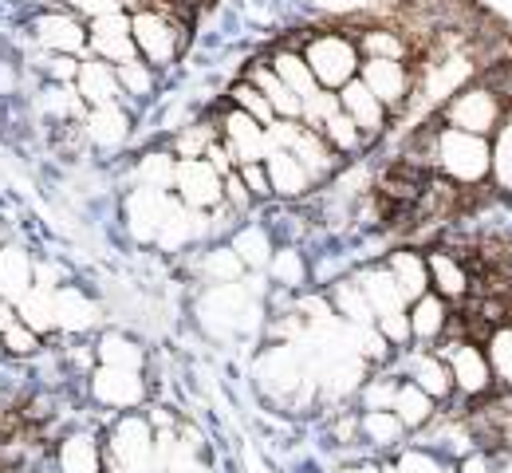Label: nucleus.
Returning a JSON list of instances; mask_svg holds the SVG:
<instances>
[{
    "label": "nucleus",
    "instance_id": "f257e3e1",
    "mask_svg": "<svg viewBox=\"0 0 512 473\" xmlns=\"http://www.w3.org/2000/svg\"><path fill=\"white\" fill-rule=\"evenodd\" d=\"M418 142L426 146L422 166L446 178L457 190H485L493 186V138L469 135L457 127H426L418 131Z\"/></svg>",
    "mask_w": 512,
    "mask_h": 473
},
{
    "label": "nucleus",
    "instance_id": "f03ea898",
    "mask_svg": "<svg viewBox=\"0 0 512 473\" xmlns=\"http://www.w3.org/2000/svg\"><path fill=\"white\" fill-rule=\"evenodd\" d=\"M182 12H190V4H174V0H150L146 8L130 12L138 60H146L154 71H170L190 48V24Z\"/></svg>",
    "mask_w": 512,
    "mask_h": 473
},
{
    "label": "nucleus",
    "instance_id": "7ed1b4c3",
    "mask_svg": "<svg viewBox=\"0 0 512 473\" xmlns=\"http://www.w3.org/2000/svg\"><path fill=\"white\" fill-rule=\"evenodd\" d=\"M509 99L501 95V87L493 79H473L465 87H457L442 103V123L469 131V135L493 138L501 131V123L509 119Z\"/></svg>",
    "mask_w": 512,
    "mask_h": 473
},
{
    "label": "nucleus",
    "instance_id": "20e7f679",
    "mask_svg": "<svg viewBox=\"0 0 512 473\" xmlns=\"http://www.w3.org/2000/svg\"><path fill=\"white\" fill-rule=\"evenodd\" d=\"M300 52L323 91H343L363 71L359 40H355V32H343V28H320L312 36H304Z\"/></svg>",
    "mask_w": 512,
    "mask_h": 473
},
{
    "label": "nucleus",
    "instance_id": "39448f33",
    "mask_svg": "<svg viewBox=\"0 0 512 473\" xmlns=\"http://www.w3.org/2000/svg\"><path fill=\"white\" fill-rule=\"evenodd\" d=\"M253 383L268 403L292 406L296 395L308 387V359H304V347H300V343H284V339L264 343L253 359Z\"/></svg>",
    "mask_w": 512,
    "mask_h": 473
},
{
    "label": "nucleus",
    "instance_id": "423d86ee",
    "mask_svg": "<svg viewBox=\"0 0 512 473\" xmlns=\"http://www.w3.org/2000/svg\"><path fill=\"white\" fill-rule=\"evenodd\" d=\"M103 446H107V470L154 473V422L142 410L115 414L111 426L103 430Z\"/></svg>",
    "mask_w": 512,
    "mask_h": 473
},
{
    "label": "nucleus",
    "instance_id": "0eeeda50",
    "mask_svg": "<svg viewBox=\"0 0 512 473\" xmlns=\"http://www.w3.org/2000/svg\"><path fill=\"white\" fill-rule=\"evenodd\" d=\"M438 351L446 355L457 399L481 403V399H489V395L497 391V379H493V367H489V355H485V343H481V339L449 336Z\"/></svg>",
    "mask_w": 512,
    "mask_h": 473
},
{
    "label": "nucleus",
    "instance_id": "6e6552de",
    "mask_svg": "<svg viewBox=\"0 0 512 473\" xmlns=\"http://www.w3.org/2000/svg\"><path fill=\"white\" fill-rule=\"evenodd\" d=\"M83 391L91 406L107 410L111 418L115 414H130V410H142L150 403V383H146V371H130V367H95L87 379H83Z\"/></svg>",
    "mask_w": 512,
    "mask_h": 473
},
{
    "label": "nucleus",
    "instance_id": "1a4fd4ad",
    "mask_svg": "<svg viewBox=\"0 0 512 473\" xmlns=\"http://www.w3.org/2000/svg\"><path fill=\"white\" fill-rule=\"evenodd\" d=\"M28 36L40 52L52 56H87V20L75 8H56V4H40L28 16Z\"/></svg>",
    "mask_w": 512,
    "mask_h": 473
},
{
    "label": "nucleus",
    "instance_id": "9d476101",
    "mask_svg": "<svg viewBox=\"0 0 512 473\" xmlns=\"http://www.w3.org/2000/svg\"><path fill=\"white\" fill-rule=\"evenodd\" d=\"M174 194L166 190H146V186H130L123 194V229L134 245H158L162 225L170 217Z\"/></svg>",
    "mask_w": 512,
    "mask_h": 473
},
{
    "label": "nucleus",
    "instance_id": "9b49d317",
    "mask_svg": "<svg viewBox=\"0 0 512 473\" xmlns=\"http://www.w3.org/2000/svg\"><path fill=\"white\" fill-rule=\"evenodd\" d=\"M52 462L60 473H107V446L99 426H71L52 442Z\"/></svg>",
    "mask_w": 512,
    "mask_h": 473
},
{
    "label": "nucleus",
    "instance_id": "f8f14e48",
    "mask_svg": "<svg viewBox=\"0 0 512 473\" xmlns=\"http://www.w3.org/2000/svg\"><path fill=\"white\" fill-rule=\"evenodd\" d=\"M174 198L182 205H190V209L213 213L217 205H225V178L205 158H178Z\"/></svg>",
    "mask_w": 512,
    "mask_h": 473
},
{
    "label": "nucleus",
    "instance_id": "ddd939ff",
    "mask_svg": "<svg viewBox=\"0 0 512 473\" xmlns=\"http://www.w3.org/2000/svg\"><path fill=\"white\" fill-rule=\"evenodd\" d=\"M359 79L371 87V95H379V103L390 115L402 111L418 91V71L402 60H363Z\"/></svg>",
    "mask_w": 512,
    "mask_h": 473
},
{
    "label": "nucleus",
    "instance_id": "4468645a",
    "mask_svg": "<svg viewBox=\"0 0 512 473\" xmlns=\"http://www.w3.org/2000/svg\"><path fill=\"white\" fill-rule=\"evenodd\" d=\"M213 115H217L221 142L229 146L237 170L249 166V162H264V158H268V127H260L256 119H249L245 111H237V107H229V103H225L221 111H213Z\"/></svg>",
    "mask_w": 512,
    "mask_h": 473
},
{
    "label": "nucleus",
    "instance_id": "2eb2a0df",
    "mask_svg": "<svg viewBox=\"0 0 512 473\" xmlns=\"http://www.w3.org/2000/svg\"><path fill=\"white\" fill-rule=\"evenodd\" d=\"M87 56L103 60V64H130L138 60L134 48V32H130V12H111L87 24Z\"/></svg>",
    "mask_w": 512,
    "mask_h": 473
},
{
    "label": "nucleus",
    "instance_id": "dca6fc26",
    "mask_svg": "<svg viewBox=\"0 0 512 473\" xmlns=\"http://www.w3.org/2000/svg\"><path fill=\"white\" fill-rule=\"evenodd\" d=\"M402 379H410L414 387H422L434 403H449L457 395L446 355L438 347H406L402 351Z\"/></svg>",
    "mask_w": 512,
    "mask_h": 473
},
{
    "label": "nucleus",
    "instance_id": "f3484780",
    "mask_svg": "<svg viewBox=\"0 0 512 473\" xmlns=\"http://www.w3.org/2000/svg\"><path fill=\"white\" fill-rule=\"evenodd\" d=\"M83 135L91 150H103V154H115L123 150L134 135V115H130V103H103V107H87L83 115Z\"/></svg>",
    "mask_w": 512,
    "mask_h": 473
},
{
    "label": "nucleus",
    "instance_id": "a211bd4d",
    "mask_svg": "<svg viewBox=\"0 0 512 473\" xmlns=\"http://www.w3.org/2000/svg\"><path fill=\"white\" fill-rule=\"evenodd\" d=\"M103 324V304L83 288V284H64L56 288V328L67 339H83L91 336L95 328Z\"/></svg>",
    "mask_w": 512,
    "mask_h": 473
},
{
    "label": "nucleus",
    "instance_id": "6ab92c4d",
    "mask_svg": "<svg viewBox=\"0 0 512 473\" xmlns=\"http://www.w3.org/2000/svg\"><path fill=\"white\" fill-rule=\"evenodd\" d=\"M426 265H430V292H438L446 304H465L473 296V272H469V265L457 253L430 249Z\"/></svg>",
    "mask_w": 512,
    "mask_h": 473
},
{
    "label": "nucleus",
    "instance_id": "aec40b11",
    "mask_svg": "<svg viewBox=\"0 0 512 473\" xmlns=\"http://www.w3.org/2000/svg\"><path fill=\"white\" fill-rule=\"evenodd\" d=\"M264 170H268V182H272V198H280L284 205L304 202L316 190L312 174L300 166V158L292 150H268Z\"/></svg>",
    "mask_w": 512,
    "mask_h": 473
},
{
    "label": "nucleus",
    "instance_id": "412c9836",
    "mask_svg": "<svg viewBox=\"0 0 512 473\" xmlns=\"http://www.w3.org/2000/svg\"><path fill=\"white\" fill-rule=\"evenodd\" d=\"M339 107L351 115V123L367 135V142L383 138L386 127H390V111L379 103V95H371V87H367L363 79H351V83L339 91Z\"/></svg>",
    "mask_w": 512,
    "mask_h": 473
},
{
    "label": "nucleus",
    "instance_id": "4be33fe9",
    "mask_svg": "<svg viewBox=\"0 0 512 473\" xmlns=\"http://www.w3.org/2000/svg\"><path fill=\"white\" fill-rule=\"evenodd\" d=\"M453 332V304H446L438 292H426L410 304V336L418 347H438Z\"/></svg>",
    "mask_w": 512,
    "mask_h": 473
},
{
    "label": "nucleus",
    "instance_id": "5701e85b",
    "mask_svg": "<svg viewBox=\"0 0 512 473\" xmlns=\"http://www.w3.org/2000/svg\"><path fill=\"white\" fill-rule=\"evenodd\" d=\"M288 150L300 158V166L312 174V182H316V186L331 182V178L343 170V158L327 146V138H323L320 131H312V127H304V123H300V131H296V138H292V146H288Z\"/></svg>",
    "mask_w": 512,
    "mask_h": 473
},
{
    "label": "nucleus",
    "instance_id": "b1692460",
    "mask_svg": "<svg viewBox=\"0 0 512 473\" xmlns=\"http://www.w3.org/2000/svg\"><path fill=\"white\" fill-rule=\"evenodd\" d=\"M264 60H268V68L276 71V79H280L292 95H300L304 103H308L316 91H323L320 83H316V75H312V68H308V60H304V52H300V44H276Z\"/></svg>",
    "mask_w": 512,
    "mask_h": 473
},
{
    "label": "nucleus",
    "instance_id": "393cba45",
    "mask_svg": "<svg viewBox=\"0 0 512 473\" xmlns=\"http://www.w3.org/2000/svg\"><path fill=\"white\" fill-rule=\"evenodd\" d=\"M32 284H36V253H28L16 241H4L0 245V296L16 304L24 292H32Z\"/></svg>",
    "mask_w": 512,
    "mask_h": 473
},
{
    "label": "nucleus",
    "instance_id": "a878e982",
    "mask_svg": "<svg viewBox=\"0 0 512 473\" xmlns=\"http://www.w3.org/2000/svg\"><path fill=\"white\" fill-rule=\"evenodd\" d=\"M75 91H79V99H83L87 107H103V103H119V99H123L115 64H103V60H95V56H83Z\"/></svg>",
    "mask_w": 512,
    "mask_h": 473
},
{
    "label": "nucleus",
    "instance_id": "bb28decb",
    "mask_svg": "<svg viewBox=\"0 0 512 473\" xmlns=\"http://www.w3.org/2000/svg\"><path fill=\"white\" fill-rule=\"evenodd\" d=\"M355 280H359V288H363V296H367V304L375 308V320H383L390 312H406L410 304H406V296H402V288L394 284V276L386 269L383 261L379 265H367V269L355 272Z\"/></svg>",
    "mask_w": 512,
    "mask_h": 473
},
{
    "label": "nucleus",
    "instance_id": "cd10ccee",
    "mask_svg": "<svg viewBox=\"0 0 512 473\" xmlns=\"http://www.w3.org/2000/svg\"><path fill=\"white\" fill-rule=\"evenodd\" d=\"M383 265L390 269L394 284L402 288L406 304H414V300H422V296L430 292V265H426V253H418V249H394V253H386Z\"/></svg>",
    "mask_w": 512,
    "mask_h": 473
},
{
    "label": "nucleus",
    "instance_id": "c85d7f7f",
    "mask_svg": "<svg viewBox=\"0 0 512 473\" xmlns=\"http://www.w3.org/2000/svg\"><path fill=\"white\" fill-rule=\"evenodd\" d=\"M245 79H249L256 91L272 103L276 119H284V123H300V119H304V99H300V95H292V91L276 79V71L268 68V60H256L253 68L245 71Z\"/></svg>",
    "mask_w": 512,
    "mask_h": 473
},
{
    "label": "nucleus",
    "instance_id": "c756f323",
    "mask_svg": "<svg viewBox=\"0 0 512 473\" xmlns=\"http://www.w3.org/2000/svg\"><path fill=\"white\" fill-rule=\"evenodd\" d=\"M327 300L335 308V316L347 324V328H375V308L367 304L363 288L355 276H339L327 284Z\"/></svg>",
    "mask_w": 512,
    "mask_h": 473
},
{
    "label": "nucleus",
    "instance_id": "7c9ffc66",
    "mask_svg": "<svg viewBox=\"0 0 512 473\" xmlns=\"http://www.w3.org/2000/svg\"><path fill=\"white\" fill-rule=\"evenodd\" d=\"M95 359L103 367H130V371H146V347L142 339H134L123 328H107L95 336Z\"/></svg>",
    "mask_w": 512,
    "mask_h": 473
},
{
    "label": "nucleus",
    "instance_id": "2f4dec72",
    "mask_svg": "<svg viewBox=\"0 0 512 473\" xmlns=\"http://www.w3.org/2000/svg\"><path fill=\"white\" fill-rule=\"evenodd\" d=\"M355 40H359L363 60H402V64H410V56H414V40L406 32L390 28V24H371V28L355 32Z\"/></svg>",
    "mask_w": 512,
    "mask_h": 473
},
{
    "label": "nucleus",
    "instance_id": "473e14b6",
    "mask_svg": "<svg viewBox=\"0 0 512 473\" xmlns=\"http://www.w3.org/2000/svg\"><path fill=\"white\" fill-rule=\"evenodd\" d=\"M229 245H233V253L245 261V269L249 272H268V261H272V253H276L272 229H268V225H260V221H245V225H237V229H233V237H229Z\"/></svg>",
    "mask_w": 512,
    "mask_h": 473
},
{
    "label": "nucleus",
    "instance_id": "72a5a7b5",
    "mask_svg": "<svg viewBox=\"0 0 512 473\" xmlns=\"http://www.w3.org/2000/svg\"><path fill=\"white\" fill-rule=\"evenodd\" d=\"M438 406L422 387H414L410 379H402L398 383V395H394V414H398V422L410 430V434H418V430H426V426H434L438 422Z\"/></svg>",
    "mask_w": 512,
    "mask_h": 473
},
{
    "label": "nucleus",
    "instance_id": "f704fd0d",
    "mask_svg": "<svg viewBox=\"0 0 512 473\" xmlns=\"http://www.w3.org/2000/svg\"><path fill=\"white\" fill-rule=\"evenodd\" d=\"M268 276L280 292H304V284L312 280V261L300 245H276L272 261H268Z\"/></svg>",
    "mask_w": 512,
    "mask_h": 473
},
{
    "label": "nucleus",
    "instance_id": "c9c22d12",
    "mask_svg": "<svg viewBox=\"0 0 512 473\" xmlns=\"http://www.w3.org/2000/svg\"><path fill=\"white\" fill-rule=\"evenodd\" d=\"M174 174H178V158L170 146H158V150H146L142 158H134V186H146V190H166L174 194Z\"/></svg>",
    "mask_w": 512,
    "mask_h": 473
},
{
    "label": "nucleus",
    "instance_id": "e433bc0d",
    "mask_svg": "<svg viewBox=\"0 0 512 473\" xmlns=\"http://www.w3.org/2000/svg\"><path fill=\"white\" fill-rule=\"evenodd\" d=\"M359 434L371 450H402V438L410 434L394 410H359Z\"/></svg>",
    "mask_w": 512,
    "mask_h": 473
},
{
    "label": "nucleus",
    "instance_id": "4c0bfd02",
    "mask_svg": "<svg viewBox=\"0 0 512 473\" xmlns=\"http://www.w3.org/2000/svg\"><path fill=\"white\" fill-rule=\"evenodd\" d=\"M16 316L40 339L60 336V328H56V292H48V288H36L32 284V292H24L16 300Z\"/></svg>",
    "mask_w": 512,
    "mask_h": 473
},
{
    "label": "nucleus",
    "instance_id": "58836bf2",
    "mask_svg": "<svg viewBox=\"0 0 512 473\" xmlns=\"http://www.w3.org/2000/svg\"><path fill=\"white\" fill-rule=\"evenodd\" d=\"M197 276H201L205 284H241V280L249 276V269H245V261L233 253V245L225 241V245H209V249L201 253Z\"/></svg>",
    "mask_w": 512,
    "mask_h": 473
},
{
    "label": "nucleus",
    "instance_id": "ea45409f",
    "mask_svg": "<svg viewBox=\"0 0 512 473\" xmlns=\"http://www.w3.org/2000/svg\"><path fill=\"white\" fill-rule=\"evenodd\" d=\"M213 142H221V127H217V115H205V119H190L186 127H178L170 138V150L174 158H205Z\"/></svg>",
    "mask_w": 512,
    "mask_h": 473
},
{
    "label": "nucleus",
    "instance_id": "a19ab883",
    "mask_svg": "<svg viewBox=\"0 0 512 473\" xmlns=\"http://www.w3.org/2000/svg\"><path fill=\"white\" fill-rule=\"evenodd\" d=\"M119 91H123V103H150L158 83H162V71H154L146 60H130L119 64Z\"/></svg>",
    "mask_w": 512,
    "mask_h": 473
},
{
    "label": "nucleus",
    "instance_id": "79ce46f5",
    "mask_svg": "<svg viewBox=\"0 0 512 473\" xmlns=\"http://www.w3.org/2000/svg\"><path fill=\"white\" fill-rule=\"evenodd\" d=\"M320 135L327 138V146H331L339 158H351V154H359V150H367V146H371V142H367V135H363L355 123H351V115H347L343 107H339V111H335V115L323 123Z\"/></svg>",
    "mask_w": 512,
    "mask_h": 473
},
{
    "label": "nucleus",
    "instance_id": "37998d69",
    "mask_svg": "<svg viewBox=\"0 0 512 473\" xmlns=\"http://www.w3.org/2000/svg\"><path fill=\"white\" fill-rule=\"evenodd\" d=\"M481 343H485V355H489L497 391H512V324H497Z\"/></svg>",
    "mask_w": 512,
    "mask_h": 473
},
{
    "label": "nucleus",
    "instance_id": "c03bdc74",
    "mask_svg": "<svg viewBox=\"0 0 512 473\" xmlns=\"http://www.w3.org/2000/svg\"><path fill=\"white\" fill-rule=\"evenodd\" d=\"M225 103H229V107H237V111H245V115H249V119H256L260 127H272V123H276L272 103H268V99L256 91L245 75H241V79H237V83L225 91Z\"/></svg>",
    "mask_w": 512,
    "mask_h": 473
},
{
    "label": "nucleus",
    "instance_id": "a18cd8bd",
    "mask_svg": "<svg viewBox=\"0 0 512 473\" xmlns=\"http://www.w3.org/2000/svg\"><path fill=\"white\" fill-rule=\"evenodd\" d=\"M493 190L512 198V111L493 135Z\"/></svg>",
    "mask_w": 512,
    "mask_h": 473
},
{
    "label": "nucleus",
    "instance_id": "49530a36",
    "mask_svg": "<svg viewBox=\"0 0 512 473\" xmlns=\"http://www.w3.org/2000/svg\"><path fill=\"white\" fill-rule=\"evenodd\" d=\"M0 339H4V355H8V359H32V355L44 351V339L36 336L20 316H16L8 328H0Z\"/></svg>",
    "mask_w": 512,
    "mask_h": 473
},
{
    "label": "nucleus",
    "instance_id": "de8ad7c7",
    "mask_svg": "<svg viewBox=\"0 0 512 473\" xmlns=\"http://www.w3.org/2000/svg\"><path fill=\"white\" fill-rule=\"evenodd\" d=\"M402 375H367V383L359 387V403L363 410H390L394 395H398Z\"/></svg>",
    "mask_w": 512,
    "mask_h": 473
},
{
    "label": "nucleus",
    "instance_id": "09e8293b",
    "mask_svg": "<svg viewBox=\"0 0 512 473\" xmlns=\"http://www.w3.org/2000/svg\"><path fill=\"white\" fill-rule=\"evenodd\" d=\"M394 473H449L446 462L426 446H402L394 454Z\"/></svg>",
    "mask_w": 512,
    "mask_h": 473
},
{
    "label": "nucleus",
    "instance_id": "8fccbe9b",
    "mask_svg": "<svg viewBox=\"0 0 512 473\" xmlns=\"http://www.w3.org/2000/svg\"><path fill=\"white\" fill-rule=\"evenodd\" d=\"M79 56H52V52H40L36 71L48 79V83H75L79 79Z\"/></svg>",
    "mask_w": 512,
    "mask_h": 473
},
{
    "label": "nucleus",
    "instance_id": "3c124183",
    "mask_svg": "<svg viewBox=\"0 0 512 473\" xmlns=\"http://www.w3.org/2000/svg\"><path fill=\"white\" fill-rule=\"evenodd\" d=\"M335 111H339V91H316V95L304 103V119H300V123L312 127V131H320Z\"/></svg>",
    "mask_w": 512,
    "mask_h": 473
},
{
    "label": "nucleus",
    "instance_id": "603ef678",
    "mask_svg": "<svg viewBox=\"0 0 512 473\" xmlns=\"http://www.w3.org/2000/svg\"><path fill=\"white\" fill-rule=\"evenodd\" d=\"M225 205L237 213V217H249L256 209V198L249 194V186H245V178H241V170H233V174H225Z\"/></svg>",
    "mask_w": 512,
    "mask_h": 473
},
{
    "label": "nucleus",
    "instance_id": "864d4df0",
    "mask_svg": "<svg viewBox=\"0 0 512 473\" xmlns=\"http://www.w3.org/2000/svg\"><path fill=\"white\" fill-rule=\"evenodd\" d=\"M241 178H245V186H249V194L260 202H272V182H268V170H264V162H249V166H241Z\"/></svg>",
    "mask_w": 512,
    "mask_h": 473
},
{
    "label": "nucleus",
    "instance_id": "5fc2aeb1",
    "mask_svg": "<svg viewBox=\"0 0 512 473\" xmlns=\"http://www.w3.org/2000/svg\"><path fill=\"white\" fill-rule=\"evenodd\" d=\"M71 8L91 24V20H99V16H111V12H123V4L119 0H71Z\"/></svg>",
    "mask_w": 512,
    "mask_h": 473
},
{
    "label": "nucleus",
    "instance_id": "6e6d98bb",
    "mask_svg": "<svg viewBox=\"0 0 512 473\" xmlns=\"http://www.w3.org/2000/svg\"><path fill=\"white\" fill-rule=\"evenodd\" d=\"M453 473H493V458L485 450H469L465 458H457V470Z\"/></svg>",
    "mask_w": 512,
    "mask_h": 473
},
{
    "label": "nucleus",
    "instance_id": "4d7b16f0",
    "mask_svg": "<svg viewBox=\"0 0 512 473\" xmlns=\"http://www.w3.org/2000/svg\"><path fill=\"white\" fill-rule=\"evenodd\" d=\"M20 91V71L12 64H0V95H16Z\"/></svg>",
    "mask_w": 512,
    "mask_h": 473
},
{
    "label": "nucleus",
    "instance_id": "13d9d810",
    "mask_svg": "<svg viewBox=\"0 0 512 473\" xmlns=\"http://www.w3.org/2000/svg\"><path fill=\"white\" fill-rule=\"evenodd\" d=\"M493 83L501 87V95L509 99V107H512V60H509V64H505L501 71H497V79H493Z\"/></svg>",
    "mask_w": 512,
    "mask_h": 473
},
{
    "label": "nucleus",
    "instance_id": "bf43d9fd",
    "mask_svg": "<svg viewBox=\"0 0 512 473\" xmlns=\"http://www.w3.org/2000/svg\"><path fill=\"white\" fill-rule=\"evenodd\" d=\"M339 473H383L379 466H347V470H339Z\"/></svg>",
    "mask_w": 512,
    "mask_h": 473
},
{
    "label": "nucleus",
    "instance_id": "052dcab7",
    "mask_svg": "<svg viewBox=\"0 0 512 473\" xmlns=\"http://www.w3.org/2000/svg\"><path fill=\"white\" fill-rule=\"evenodd\" d=\"M40 4H56V8H71V0H40Z\"/></svg>",
    "mask_w": 512,
    "mask_h": 473
},
{
    "label": "nucleus",
    "instance_id": "680f3d73",
    "mask_svg": "<svg viewBox=\"0 0 512 473\" xmlns=\"http://www.w3.org/2000/svg\"><path fill=\"white\" fill-rule=\"evenodd\" d=\"M0 359H8V355H4V339H0Z\"/></svg>",
    "mask_w": 512,
    "mask_h": 473
},
{
    "label": "nucleus",
    "instance_id": "e2e57ef3",
    "mask_svg": "<svg viewBox=\"0 0 512 473\" xmlns=\"http://www.w3.org/2000/svg\"><path fill=\"white\" fill-rule=\"evenodd\" d=\"M509 324H512V300H509Z\"/></svg>",
    "mask_w": 512,
    "mask_h": 473
},
{
    "label": "nucleus",
    "instance_id": "0e129e2a",
    "mask_svg": "<svg viewBox=\"0 0 512 473\" xmlns=\"http://www.w3.org/2000/svg\"><path fill=\"white\" fill-rule=\"evenodd\" d=\"M182 4H190V0H182ZM193 4H201V0H193Z\"/></svg>",
    "mask_w": 512,
    "mask_h": 473
},
{
    "label": "nucleus",
    "instance_id": "69168bd1",
    "mask_svg": "<svg viewBox=\"0 0 512 473\" xmlns=\"http://www.w3.org/2000/svg\"><path fill=\"white\" fill-rule=\"evenodd\" d=\"M166 473H186V470H166Z\"/></svg>",
    "mask_w": 512,
    "mask_h": 473
},
{
    "label": "nucleus",
    "instance_id": "338daca9",
    "mask_svg": "<svg viewBox=\"0 0 512 473\" xmlns=\"http://www.w3.org/2000/svg\"><path fill=\"white\" fill-rule=\"evenodd\" d=\"M111 473H127V470H111Z\"/></svg>",
    "mask_w": 512,
    "mask_h": 473
}]
</instances>
